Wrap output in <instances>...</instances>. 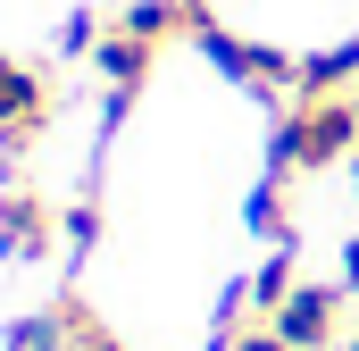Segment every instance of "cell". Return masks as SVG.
Masks as SVG:
<instances>
[{"instance_id": "obj_12", "label": "cell", "mask_w": 359, "mask_h": 351, "mask_svg": "<svg viewBox=\"0 0 359 351\" xmlns=\"http://www.w3.org/2000/svg\"><path fill=\"white\" fill-rule=\"evenodd\" d=\"M343 284H351V293H359V234H351V243H343Z\"/></svg>"}, {"instance_id": "obj_8", "label": "cell", "mask_w": 359, "mask_h": 351, "mask_svg": "<svg viewBox=\"0 0 359 351\" xmlns=\"http://www.w3.org/2000/svg\"><path fill=\"white\" fill-rule=\"evenodd\" d=\"M8 351H76V343H67V318L59 310H34V318L8 326Z\"/></svg>"}, {"instance_id": "obj_4", "label": "cell", "mask_w": 359, "mask_h": 351, "mask_svg": "<svg viewBox=\"0 0 359 351\" xmlns=\"http://www.w3.org/2000/svg\"><path fill=\"white\" fill-rule=\"evenodd\" d=\"M84 59H92V76L109 84V117H126V109H134V92L151 84V67H159L168 51H159V42H142V34H126V25L109 17V25H100V42H92Z\"/></svg>"}, {"instance_id": "obj_13", "label": "cell", "mask_w": 359, "mask_h": 351, "mask_svg": "<svg viewBox=\"0 0 359 351\" xmlns=\"http://www.w3.org/2000/svg\"><path fill=\"white\" fill-rule=\"evenodd\" d=\"M351 351H359V335H351Z\"/></svg>"}, {"instance_id": "obj_5", "label": "cell", "mask_w": 359, "mask_h": 351, "mask_svg": "<svg viewBox=\"0 0 359 351\" xmlns=\"http://www.w3.org/2000/svg\"><path fill=\"white\" fill-rule=\"evenodd\" d=\"M0 251L8 260H50L59 251V209L34 184H0Z\"/></svg>"}, {"instance_id": "obj_1", "label": "cell", "mask_w": 359, "mask_h": 351, "mask_svg": "<svg viewBox=\"0 0 359 351\" xmlns=\"http://www.w3.org/2000/svg\"><path fill=\"white\" fill-rule=\"evenodd\" d=\"M268 151L284 176H326L343 159H359V92H292L276 109Z\"/></svg>"}, {"instance_id": "obj_9", "label": "cell", "mask_w": 359, "mask_h": 351, "mask_svg": "<svg viewBox=\"0 0 359 351\" xmlns=\"http://www.w3.org/2000/svg\"><path fill=\"white\" fill-rule=\"evenodd\" d=\"M292 284H301V267H292V251H276V260L251 276V301H259V310H276V301H284Z\"/></svg>"}, {"instance_id": "obj_2", "label": "cell", "mask_w": 359, "mask_h": 351, "mask_svg": "<svg viewBox=\"0 0 359 351\" xmlns=\"http://www.w3.org/2000/svg\"><path fill=\"white\" fill-rule=\"evenodd\" d=\"M50 134V76L0 51V159H25Z\"/></svg>"}, {"instance_id": "obj_6", "label": "cell", "mask_w": 359, "mask_h": 351, "mask_svg": "<svg viewBox=\"0 0 359 351\" xmlns=\"http://www.w3.org/2000/svg\"><path fill=\"white\" fill-rule=\"evenodd\" d=\"M243 218H251V234H259V243H292V192H284V168H276L268 184H251Z\"/></svg>"}, {"instance_id": "obj_3", "label": "cell", "mask_w": 359, "mask_h": 351, "mask_svg": "<svg viewBox=\"0 0 359 351\" xmlns=\"http://www.w3.org/2000/svg\"><path fill=\"white\" fill-rule=\"evenodd\" d=\"M343 301H351V284H292V293L268 310V326H276L292 351H334V343H343V326H351Z\"/></svg>"}, {"instance_id": "obj_10", "label": "cell", "mask_w": 359, "mask_h": 351, "mask_svg": "<svg viewBox=\"0 0 359 351\" xmlns=\"http://www.w3.org/2000/svg\"><path fill=\"white\" fill-rule=\"evenodd\" d=\"M100 226H109V218H100V201H76V209H67V243H100Z\"/></svg>"}, {"instance_id": "obj_11", "label": "cell", "mask_w": 359, "mask_h": 351, "mask_svg": "<svg viewBox=\"0 0 359 351\" xmlns=\"http://www.w3.org/2000/svg\"><path fill=\"white\" fill-rule=\"evenodd\" d=\"M234 351H292V343H284V335H276L268 318H259V326H251V335H243V343H234Z\"/></svg>"}, {"instance_id": "obj_7", "label": "cell", "mask_w": 359, "mask_h": 351, "mask_svg": "<svg viewBox=\"0 0 359 351\" xmlns=\"http://www.w3.org/2000/svg\"><path fill=\"white\" fill-rule=\"evenodd\" d=\"M351 84H359V42H334V51L301 59V92H351Z\"/></svg>"}]
</instances>
